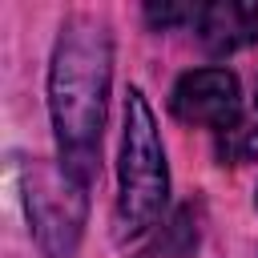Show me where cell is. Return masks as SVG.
<instances>
[{
    "label": "cell",
    "mask_w": 258,
    "mask_h": 258,
    "mask_svg": "<svg viewBox=\"0 0 258 258\" xmlns=\"http://www.w3.org/2000/svg\"><path fill=\"white\" fill-rule=\"evenodd\" d=\"M28 218L44 258H73L85 222V185L69 169L36 165L28 173Z\"/></svg>",
    "instance_id": "3957f363"
},
{
    "label": "cell",
    "mask_w": 258,
    "mask_h": 258,
    "mask_svg": "<svg viewBox=\"0 0 258 258\" xmlns=\"http://www.w3.org/2000/svg\"><path fill=\"white\" fill-rule=\"evenodd\" d=\"M198 36L210 52H238L246 44L258 40V4L246 0H218V4H202L198 12Z\"/></svg>",
    "instance_id": "5b68a950"
},
{
    "label": "cell",
    "mask_w": 258,
    "mask_h": 258,
    "mask_svg": "<svg viewBox=\"0 0 258 258\" xmlns=\"http://www.w3.org/2000/svg\"><path fill=\"white\" fill-rule=\"evenodd\" d=\"M169 109L185 125H202V129L222 133L230 125H238V113H242L238 77L230 69H194L173 85Z\"/></svg>",
    "instance_id": "277c9868"
},
{
    "label": "cell",
    "mask_w": 258,
    "mask_h": 258,
    "mask_svg": "<svg viewBox=\"0 0 258 258\" xmlns=\"http://www.w3.org/2000/svg\"><path fill=\"white\" fill-rule=\"evenodd\" d=\"M218 157L230 161V165H242V161H254L258 157V125H230L218 133Z\"/></svg>",
    "instance_id": "8992f818"
},
{
    "label": "cell",
    "mask_w": 258,
    "mask_h": 258,
    "mask_svg": "<svg viewBox=\"0 0 258 258\" xmlns=\"http://www.w3.org/2000/svg\"><path fill=\"white\" fill-rule=\"evenodd\" d=\"M198 12H202V4H149L145 8V16L153 20V24H161V28H169V24H181V20H198Z\"/></svg>",
    "instance_id": "52a82bcc"
},
{
    "label": "cell",
    "mask_w": 258,
    "mask_h": 258,
    "mask_svg": "<svg viewBox=\"0 0 258 258\" xmlns=\"http://www.w3.org/2000/svg\"><path fill=\"white\" fill-rule=\"evenodd\" d=\"M169 198V165L157 137L153 109L141 89L125 97V129H121V165H117V234H145Z\"/></svg>",
    "instance_id": "7a4b0ae2"
},
{
    "label": "cell",
    "mask_w": 258,
    "mask_h": 258,
    "mask_svg": "<svg viewBox=\"0 0 258 258\" xmlns=\"http://www.w3.org/2000/svg\"><path fill=\"white\" fill-rule=\"evenodd\" d=\"M109 73H113V44L105 24L93 16H73L52 48L48 109L60 145V169H69L81 185H89L97 169Z\"/></svg>",
    "instance_id": "6da1fadb"
}]
</instances>
